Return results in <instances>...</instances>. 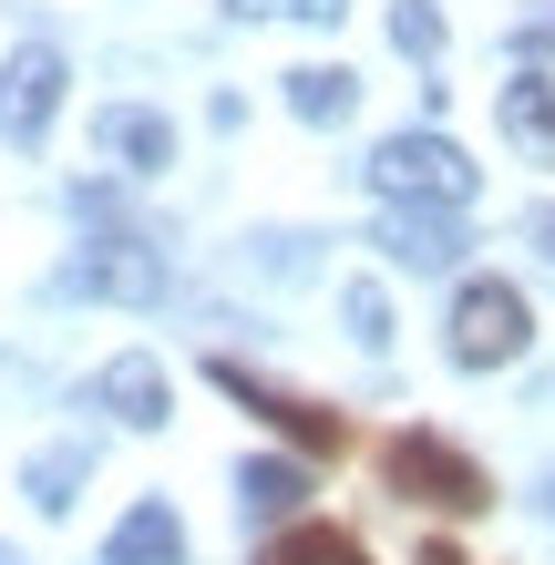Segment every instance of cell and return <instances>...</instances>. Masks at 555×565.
<instances>
[{"label": "cell", "mask_w": 555, "mask_h": 565, "mask_svg": "<svg viewBox=\"0 0 555 565\" xmlns=\"http://www.w3.org/2000/svg\"><path fill=\"white\" fill-rule=\"evenodd\" d=\"M381 483L402 493V504H442V514H483L494 493H483V462L452 452L442 431H391L381 443Z\"/></svg>", "instance_id": "obj_1"}, {"label": "cell", "mask_w": 555, "mask_h": 565, "mask_svg": "<svg viewBox=\"0 0 555 565\" xmlns=\"http://www.w3.org/2000/svg\"><path fill=\"white\" fill-rule=\"evenodd\" d=\"M371 185L391 195V206H433V216H452V206H473V154L442 145V135H381Z\"/></svg>", "instance_id": "obj_2"}, {"label": "cell", "mask_w": 555, "mask_h": 565, "mask_svg": "<svg viewBox=\"0 0 555 565\" xmlns=\"http://www.w3.org/2000/svg\"><path fill=\"white\" fill-rule=\"evenodd\" d=\"M525 329H535L525 288H504V278H463L452 288V360H463V371H504V360L525 350Z\"/></svg>", "instance_id": "obj_3"}, {"label": "cell", "mask_w": 555, "mask_h": 565, "mask_svg": "<svg viewBox=\"0 0 555 565\" xmlns=\"http://www.w3.org/2000/svg\"><path fill=\"white\" fill-rule=\"evenodd\" d=\"M62 114V52L52 42H21L11 62H0V135L11 145H42Z\"/></svg>", "instance_id": "obj_4"}, {"label": "cell", "mask_w": 555, "mask_h": 565, "mask_svg": "<svg viewBox=\"0 0 555 565\" xmlns=\"http://www.w3.org/2000/svg\"><path fill=\"white\" fill-rule=\"evenodd\" d=\"M62 288H73V298H124V309H145V298H166V257H154L145 237H93Z\"/></svg>", "instance_id": "obj_5"}, {"label": "cell", "mask_w": 555, "mask_h": 565, "mask_svg": "<svg viewBox=\"0 0 555 565\" xmlns=\"http://www.w3.org/2000/svg\"><path fill=\"white\" fill-rule=\"evenodd\" d=\"M216 391H237V402H247L257 422H278L299 452H340V422L319 412V402H299V391H268L257 371H237V360H216Z\"/></svg>", "instance_id": "obj_6"}, {"label": "cell", "mask_w": 555, "mask_h": 565, "mask_svg": "<svg viewBox=\"0 0 555 565\" xmlns=\"http://www.w3.org/2000/svg\"><path fill=\"white\" fill-rule=\"evenodd\" d=\"M93 402H104L114 422L154 431V422H166V371H154L145 350H124V360H104V371H93Z\"/></svg>", "instance_id": "obj_7"}, {"label": "cell", "mask_w": 555, "mask_h": 565, "mask_svg": "<svg viewBox=\"0 0 555 565\" xmlns=\"http://www.w3.org/2000/svg\"><path fill=\"white\" fill-rule=\"evenodd\" d=\"M93 145H104L124 175H154V164H175V124L145 114V104H114L104 124H93Z\"/></svg>", "instance_id": "obj_8"}, {"label": "cell", "mask_w": 555, "mask_h": 565, "mask_svg": "<svg viewBox=\"0 0 555 565\" xmlns=\"http://www.w3.org/2000/svg\"><path fill=\"white\" fill-rule=\"evenodd\" d=\"M104 565H185V524H175V504H135V514L114 524Z\"/></svg>", "instance_id": "obj_9"}, {"label": "cell", "mask_w": 555, "mask_h": 565, "mask_svg": "<svg viewBox=\"0 0 555 565\" xmlns=\"http://www.w3.org/2000/svg\"><path fill=\"white\" fill-rule=\"evenodd\" d=\"M381 247L402 257V268H452V216H433V206H402V216H381Z\"/></svg>", "instance_id": "obj_10"}, {"label": "cell", "mask_w": 555, "mask_h": 565, "mask_svg": "<svg viewBox=\"0 0 555 565\" xmlns=\"http://www.w3.org/2000/svg\"><path fill=\"white\" fill-rule=\"evenodd\" d=\"M350 104H361V73H340V62L288 73V114H299V124H350Z\"/></svg>", "instance_id": "obj_11"}, {"label": "cell", "mask_w": 555, "mask_h": 565, "mask_svg": "<svg viewBox=\"0 0 555 565\" xmlns=\"http://www.w3.org/2000/svg\"><path fill=\"white\" fill-rule=\"evenodd\" d=\"M257 565H371V555H361V535H340V524H288V535H268Z\"/></svg>", "instance_id": "obj_12"}, {"label": "cell", "mask_w": 555, "mask_h": 565, "mask_svg": "<svg viewBox=\"0 0 555 565\" xmlns=\"http://www.w3.org/2000/svg\"><path fill=\"white\" fill-rule=\"evenodd\" d=\"M504 135L525 145V154H555V83H545V73L504 83Z\"/></svg>", "instance_id": "obj_13"}, {"label": "cell", "mask_w": 555, "mask_h": 565, "mask_svg": "<svg viewBox=\"0 0 555 565\" xmlns=\"http://www.w3.org/2000/svg\"><path fill=\"white\" fill-rule=\"evenodd\" d=\"M83 462H93L83 443H52V452H31V473H21V483H31V504H42V514H62V504H73V483H83Z\"/></svg>", "instance_id": "obj_14"}, {"label": "cell", "mask_w": 555, "mask_h": 565, "mask_svg": "<svg viewBox=\"0 0 555 565\" xmlns=\"http://www.w3.org/2000/svg\"><path fill=\"white\" fill-rule=\"evenodd\" d=\"M237 493H247V514H288V504L309 493V473H299V462H268V452H257L247 473H237Z\"/></svg>", "instance_id": "obj_15"}, {"label": "cell", "mask_w": 555, "mask_h": 565, "mask_svg": "<svg viewBox=\"0 0 555 565\" xmlns=\"http://www.w3.org/2000/svg\"><path fill=\"white\" fill-rule=\"evenodd\" d=\"M391 42H402L412 62H433L442 52V11H433V0H391Z\"/></svg>", "instance_id": "obj_16"}, {"label": "cell", "mask_w": 555, "mask_h": 565, "mask_svg": "<svg viewBox=\"0 0 555 565\" xmlns=\"http://www.w3.org/2000/svg\"><path fill=\"white\" fill-rule=\"evenodd\" d=\"M350 340H371V350H391V298H381L371 278H350Z\"/></svg>", "instance_id": "obj_17"}, {"label": "cell", "mask_w": 555, "mask_h": 565, "mask_svg": "<svg viewBox=\"0 0 555 565\" xmlns=\"http://www.w3.org/2000/svg\"><path fill=\"white\" fill-rule=\"evenodd\" d=\"M237 21H340L350 0H226Z\"/></svg>", "instance_id": "obj_18"}, {"label": "cell", "mask_w": 555, "mask_h": 565, "mask_svg": "<svg viewBox=\"0 0 555 565\" xmlns=\"http://www.w3.org/2000/svg\"><path fill=\"white\" fill-rule=\"evenodd\" d=\"M421 565H463V555H452V545H421Z\"/></svg>", "instance_id": "obj_19"}, {"label": "cell", "mask_w": 555, "mask_h": 565, "mask_svg": "<svg viewBox=\"0 0 555 565\" xmlns=\"http://www.w3.org/2000/svg\"><path fill=\"white\" fill-rule=\"evenodd\" d=\"M0 565H21V555H11V545H0Z\"/></svg>", "instance_id": "obj_20"}, {"label": "cell", "mask_w": 555, "mask_h": 565, "mask_svg": "<svg viewBox=\"0 0 555 565\" xmlns=\"http://www.w3.org/2000/svg\"><path fill=\"white\" fill-rule=\"evenodd\" d=\"M545 247H555V216H545Z\"/></svg>", "instance_id": "obj_21"}, {"label": "cell", "mask_w": 555, "mask_h": 565, "mask_svg": "<svg viewBox=\"0 0 555 565\" xmlns=\"http://www.w3.org/2000/svg\"><path fill=\"white\" fill-rule=\"evenodd\" d=\"M545 504H555V483H545Z\"/></svg>", "instance_id": "obj_22"}]
</instances>
